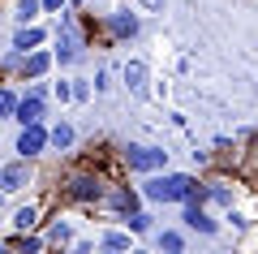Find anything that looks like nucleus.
Returning <instances> with one entry per match:
<instances>
[{
	"instance_id": "obj_1",
	"label": "nucleus",
	"mask_w": 258,
	"mask_h": 254,
	"mask_svg": "<svg viewBox=\"0 0 258 254\" xmlns=\"http://www.w3.org/2000/svg\"><path fill=\"white\" fill-rule=\"evenodd\" d=\"M151 202H189V198H203V185L194 181L189 173H151V181L142 185Z\"/></svg>"
},
{
	"instance_id": "obj_2",
	"label": "nucleus",
	"mask_w": 258,
	"mask_h": 254,
	"mask_svg": "<svg viewBox=\"0 0 258 254\" xmlns=\"http://www.w3.org/2000/svg\"><path fill=\"white\" fill-rule=\"evenodd\" d=\"M60 194H64L69 202L95 207V202H99L103 194H108V177H103V173H91V168H78V173H69V177H64Z\"/></svg>"
},
{
	"instance_id": "obj_3",
	"label": "nucleus",
	"mask_w": 258,
	"mask_h": 254,
	"mask_svg": "<svg viewBox=\"0 0 258 254\" xmlns=\"http://www.w3.org/2000/svg\"><path fill=\"white\" fill-rule=\"evenodd\" d=\"M120 160H125L129 173H159V168H168V151L164 146H147V142H129L120 151Z\"/></svg>"
},
{
	"instance_id": "obj_4",
	"label": "nucleus",
	"mask_w": 258,
	"mask_h": 254,
	"mask_svg": "<svg viewBox=\"0 0 258 254\" xmlns=\"http://www.w3.org/2000/svg\"><path fill=\"white\" fill-rule=\"evenodd\" d=\"M56 43H60V47H56V61H60V65H74V61H82V35H78V26H74V18H64L60 22V35H56Z\"/></svg>"
},
{
	"instance_id": "obj_5",
	"label": "nucleus",
	"mask_w": 258,
	"mask_h": 254,
	"mask_svg": "<svg viewBox=\"0 0 258 254\" xmlns=\"http://www.w3.org/2000/svg\"><path fill=\"white\" fill-rule=\"evenodd\" d=\"M26 185H30V160L26 155L0 168V194H18V190H26Z\"/></svg>"
},
{
	"instance_id": "obj_6",
	"label": "nucleus",
	"mask_w": 258,
	"mask_h": 254,
	"mask_svg": "<svg viewBox=\"0 0 258 254\" xmlns=\"http://www.w3.org/2000/svg\"><path fill=\"white\" fill-rule=\"evenodd\" d=\"M43 151H47V129H43V121L22 125V134H18V155L35 160V155H43Z\"/></svg>"
},
{
	"instance_id": "obj_7",
	"label": "nucleus",
	"mask_w": 258,
	"mask_h": 254,
	"mask_svg": "<svg viewBox=\"0 0 258 254\" xmlns=\"http://www.w3.org/2000/svg\"><path fill=\"white\" fill-rule=\"evenodd\" d=\"M95 207L103 211H120V216H129V211H138V194L129 190V185H108V194H103Z\"/></svg>"
},
{
	"instance_id": "obj_8",
	"label": "nucleus",
	"mask_w": 258,
	"mask_h": 254,
	"mask_svg": "<svg viewBox=\"0 0 258 254\" xmlns=\"http://www.w3.org/2000/svg\"><path fill=\"white\" fill-rule=\"evenodd\" d=\"M185 228H194V233H203V237H211L215 233V228H220V224H215V220H211V211H207V202L203 198H189V202H185Z\"/></svg>"
},
{
	"instance_id": "obj_9",
	"label": "nucleus",
	"mask_w": 258,
	"mask_h": 254,
	"mask_svg": "<svg viewBox=\"0 0 258 254\" xmlns=\"http://www.w3.org/2000/svg\"><path fill=\"white\" fill-rule=\"evenodd\" d=\"M43 112H47V104H43V91H30V95H22L18 99V112H13V121L18 125H35V121H43Z\"/></svg>"
},
{
	"instance_id": "obj_10",
	"label": "nucleus",
	"mask_w": 258,
	"mask_h": 254,
	"mask_svg": "<svg viewBox=\"0 0 258 254\" xmlns=\"http://www.w3.org/2000/svg\"><path fill=\"white\" fill-rule=\"evenodd\" d=\"M103 30H108V35H116V39H134V35H138V18H134V13H125V9L103 13Z\"/></svg>"
},
{
	"instance_id": "obj_11",
	"label": "nucleus",
	"mask_w": 258,
	"mask_h": 254,
	"mask_svg": "<svg viewBox=\"0 0 258 254\" xmlns=\"http://www.w3.org/2000/svg\"><path fill=\"white\" fill-rule=\"evenodd\" d=\"M52 65H56V56H52V52H39V47H35V52H26V56L18 61V69H22V78H43Z\"/></svg>"
},
{
	"instance_id": "obj_12",
	"label": "nucleus",
	"mask_w": 258,
	"mask_h": 254,
	"mask_svg": "<svg viewBox=\"0 0 258 254\" xmlns=\"http://www.w3.org/2000/svg\"><path fill=\"white\" fill-rule=\"evenodd\" d=\"M43 30H39L35 26V22H26V26H18V35H13V52H18V56H26V52H35V47L39 43H43Z\"/></svg>"
},
{
	"instance_id": "obj_13",
	"label": "nucleus",
	"mask_w": 258,
	"mask_h": 254,
	"mask_svg": "<svg viewBox=\"0 0 258 254\" xmlns=\"http://www.w3.org/2000/svg\"><path fill=\"white\" fill-rule=\"evenodd\" d=\"M120 78H125V86H129L134 95L147 91V65H142V61H129L125 69H120Z\"/></svg>"
},
{
	"instance_id": "obj_14",
	"label": "nucleus",
	"mask_w": 258,
	"mask_h": 254,
	"mask_svg": "<svg viewBox=\"0 0 258 254\" xmlns=\"http://www.w3.org/2000/svg\"><path fill=\"white\" fill-rule=\"evenodd\" d=\"M74 142H78V134H74V125H69V121H60V125L47 129V146H56V151H69Z\"/></svg>"
},
{
	"instance_id": "obj_15",
	"label": "nucleus",
	"mask_w": 258,
	"mask_h": 254,
	"mask_svg": "<svg viewBox=\"0 0 258 254\" xmlns=\"http://www.w3.org/2000/svg\"><path fill=\"white\" fill-rule=\"evenodd\" d=\"M69 241H74V228H69L64 216H56L52 228H47V245H69Z\"/></svg>"
},
{
	"instance_id": "obj_16",
	"label": "nucleus",
	"mask_w": 258,
	"mask_h": 254,
	"mask_svg": "<svg viewBox=\"0 0 258 254\" xmlns=\"http://www.w3.org/2000/svg\"><path fill=\"white\" fill-rule=\"evenodd\" d=\"M35 224H39V207H35V202H26V207L13 211V228H18V233H30Z\"/></svg>"
},
{
	"instance_id": "obj_17",
	"label": "nucleus",
	"mask_w": 258,
	"mask_h": 254,
	"mask_svg": "<svg viewBox=\"0 0 258 254\" xmlns=\"http://www.w3.org/2000/svg\"><path fill=\"white\" fill-rule=\"evenodd\" d=\"M39 13H43V0H18V26H26V22H35Z\"/></svg>"
},
{
	"instance_id": "obj_18",
	"label": "nucleus",
	"mask_w": 258,
	"mask_h": 254,
	"mask_svg": "<svg viewBox=\"0 0 258 254\" xmlns=\"http://www.w3.org/2000/svg\"><path fill=\"white\" fill-rule=\"evenodd\" d=\"M99 245H103V250H129L134 241H129V233H116V228H112V233L99 237Z\"/></svg>"
},
{
	"instance_id": "obj_19",
	"label": "nucleus",
	"mask_w": 258,
	"mask_h": 254,
	"mask_svg": "<svg viewBox=\"0 0 258 254\" xmlns=\"http://www.w3.org/2000/svg\"><path fill=\"white\" fill-rule=\"evenodd\" d=\"M159 250H168V254L185 250V237H181V233H172V228H164V233H159Z\"/></svg>"
},
{
	"instance_id": "obj_20",
	"label": "nucleus",
	"mask_w": 258,
	"mask_h": 254,
	"mask_svg": "<svg viewBox=\"0 0 258 254\" xmlns=\"http://www.w3.org/2000/svg\"><path fill=\"white\" fill-rule=\"evenodd\" d=\"M125 224H129V233H151V216L147 211H129Z\"/></svg>"
},
{
	"instance_id": "obj_21",
	"label": "nucleus",
	"mask_w": 258,
	"mask_h": 254,
	"mask_svg": "<svg viewBox=\"0 0 258 254\" xmlns=\"http://www.w3.org/2000/svg\"><path fill=\"white\" fill-rule=\"evenodd\" d=\"M13 112H18V95H13V91H0V121L13 117Z\"/></svg>"
},
{
	"instance_id": "obj_22",
	"label": "nucleus",
	"mask_w": 258,
	"mask_h": 254,
	"mask_svg": "<svg viewBox=\"0 0 258 254\" xmlns=\"http://www.w3.org/2000/svg\"><path fill=\"white\" fill-rule=\"evenodd\" d=\"M52 95H56V99H74V82H56V86H52Z\"/></svg>"
},
{
	"instance_id": "obj_23",
	"label": "nucleus",
	"mask_w": 258,
	"mask_h": 254,
	"mask_svg": "<svg viewBox=\"0 0 258 254\" xmlns=\"http://www.w3.org/2000/svg\"><path fill=\"white\" fill-rule=\"evenodd\" d=\"M74 99H78V104L91 99V82H74Z\"/></svg>"
},
{
	"instance_id": "obj_24",
	"label": "nucleus",
	"mask_w": 258,
	"mask_h": 254,
	"mask_svg": "<svg viewBox=\"0 0 258 254\" xmlns=\"http://www.w3.org/2000/svg\"><path fill=\"white\" fill-rule=\"evenodd\" d=\"M138 5H142L147 13H164V5H168V0H138Z\"/></svg>"
},
{
	"instance_id": "obj_25",
	"label": "nucleus",
	"mask_w": 258,
	"mask_h": 254,
	"mask_svg": "<svg viewBox=\"0 0 258 254\" xmlns=\"http://www.w3.org/2000/svg\"><path fill=\"white\" fill-rule=\"evenodd\" d=\"M43 9L47 13H64V0H43Z\"/></svg>"
},
{
	"instance_id": "obj_26",
	"label": "nucleus",
	"mask_w": 258,
	"mask_h": 254,
	"mask_svg": "<svg viewBox=\"0 0 258 254\" xmlns=\"http://www.w3.org/2000/svg\"><path fill=\"white\" fill-rule=\"evenodd\" d=\"M0 202H5V194H0Z\"/></svg>"
}]
</instances>
